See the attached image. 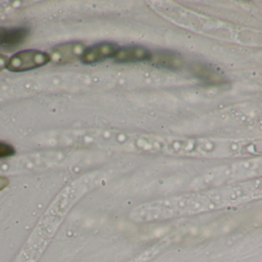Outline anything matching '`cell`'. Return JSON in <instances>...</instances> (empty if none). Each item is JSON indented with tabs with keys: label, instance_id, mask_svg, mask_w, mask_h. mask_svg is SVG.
<instances>
[{
	"label": "cell",
	"instance_id": "cell-1",
	"mask_svg": "<svg viewBox=\"0 0 262 262\" xmlns=\"http://www.w3.org/2000/svg\"><path fill=\"white\" fill-rule=\"evenodd\" d=\"M260 180L194 191L140 205L133 217L137 222H161L232 208L261 199Z\"/></svg>",
	"mask_w": 262,
	"mask_h": 262
},
{
	"label": "cell",
	"instance_id": "cell-4",
	"mask_svg": "<svg viewBox=\"0 0 262 262\" xmlns=\"http://www.w3.org/2000/svg\"><path fill=\"white\" fill-rule=\"evenodd\" d=\"M118 50L119 48L116 44L110 42L96 44L85 50L81 57V60L87 65L97 63L110 58L114 57Z\"/></svg>",
	"mask_w": 262,
	"mask_h": 262
},
{
	"label": "cell",
	"instance_id": "cell-3",
	"mask_svg": "<svg viewBox=\"0 0 262 262\" xmlns=\"http://www.w3.org/2000/svg\"><path fill=\"white\" fill-rule=\"evenodd\" d=\"M85 46L82 42H73L56 46L51 50L50 60L58 65H65L81 59L85 52Z\"/></svg>",
	"mask_w": 262,
	"mask_h": 262
},
{
	"label": "cell",
	"instance_id": "cell-2",
	"mask_svg": "<svg viewBox=\"0 0 262 262\" xmlns=\"http://www.w3.org/2000/svg\"><path fill=\"white\" fill-rule=\"evenodd\" d=\"M50 61V55L38 50L19 52L9 59L7 68L14 73L29 71L47 65Z\"/></svg>",
	"mask_w": 262,
	"mask_h": 262
},
{
	"label": "cell",
	"instance_id": "cell-8",
	"mask_svg": "<svg viewBox=\"0 0 262 262\" xmlns=\"http://www.w3.org/2000/svg\"><path fill=\"white\" fill-rule=\"evenodd\" d=\"M8 62L9 59L7 56L0 55V72L3 71L7 67Z\"/></svg>",
	"mask_w": 262,
	"mask_h": 262
},
{
	"label": "cell",
	"instance_id": "cell-6",
	"mask_svg": "<svg viewBox=\"0 0 262 262\" xmlns=\"http://www.w3.org/2000/svg\"><path fill=\"white\" fill-rule=\"evenodd\" d=\"M150 53L148 50L140 47H128L118 50L115 55L116 62L127 63V62H142L150 59Z\"/></svg>",
	"mask_w": 262,
	"mask_h": 262
},
{
	"label": "cell",
	"instance_id": "cell-5",
	"mask_svg": "<svg viewBox=\"0 0 262 262\" xmlns=\"http://www.w3.org/2000/svg\"><path fill=\"white\" fill-rule=\"evenodd\" d=\"M29 35V30L22 27H0V50H13L22 45Z\"/></svg>",
	"mask_w": 262,
	"mask_h": 262
},
{
	"label": "cell",
	"instance_id": "cell-9",
	"mask_svg": "<svg viewBox=\"0 0 262 262\" xmlns=\"http://www.w3.org/2000/svg\"><path fill=\"white\" fill-rule=\"evenodd\" d=\"M9 184H10V181H9L8 179H7L6 177H3V176H0V191L4 190V188H7Z\"/></svg>",
	"mask_w": 262,
	"mask_h": 262
},
{
	"label": "cell",
	"instance_id": "cell-7",
	"mask_svg": "<svg viewBox=\"0 0 262 262\" xmlns=\"http://www.w3.org/2000/svg\"><path fill=\"white\" fill-rule=\"evenodd\" d=\"M14 148L5 142H0V159L10 157L15 154Z\"/></svg>",
	"mask_w": 262,
	"mask_h": 262
}]
</instances>
